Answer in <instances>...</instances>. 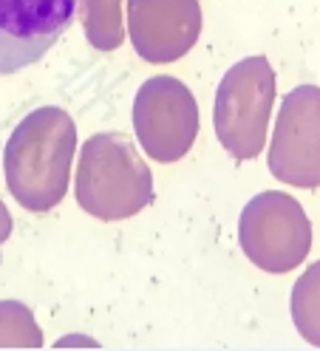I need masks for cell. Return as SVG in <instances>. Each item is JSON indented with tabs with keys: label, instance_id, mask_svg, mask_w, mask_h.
I'll return each instance as SVG.
<instances>
[{
	"label": "cell",
	"instance_id": "6da1fadb",
	"mask_svg": "<svg viewBox=\"0 0 320 351\" xmlns=\"http://www.w3.org/2000/svg\"><path fill=\"white\" fill-rule=\"evenodd\" d=\"M74 150L77 128L62 108L32 111L12 130L3 150L9 193L29 213H49L69 193Z\"/></svg>",
	"mask_w": 320,
	"mask_h": 351
},
{
	"label": "cell",
	"instance_id": "7a4b0ae2",
	"mask_svg": "<svg viewBox=\"0 0 320 351\" xmlns=\"http://www.w3.org/2000/svg\"><path fill=\"white\" fill-rule=\"evenodd\" d=\"M153 199V176L134 142L125 134H97L82 145L77 167L79 207L102 218L119 221L142 213Z\"/></svg>",
	"mask_w": 320,
	"mask_h": 351
},
{
	"label": "cell",
	"instance_id": "3957f363",
	"mask_svg": "<svg viewBox=\"0 0 320 351\" xmlns=\"http://www.w3.org/2000/svg\"><path fill=\"white\" fill-rule=\"evenodd\" d=\"M275 102V71L267 57H247L224 74L212 125L221 147L232 159L247 162L264 150L267 125Z\"/></svg>",
	"mask_w": 320,
	"mask_h": 351
},
{
	"label": "cell",
	"instance_id": "277c9868",
	"mask_svg": "<svg viewBox=\"0 0 320 351\" xmlns=\"http://www.w3.org/2000/svg\"><path fill=\"white\" fill-rule=\"evenodd\" d=\"M238 238L244 255L264 272L295 269L312 247V227L304 207L286 193H261L244 207Z\"/></svg>",
	"mask_w": 320,
	"mask_h": 351
},
{
	"label": "cell",
	"instance_id": "5b68a950",
	"mask_svg": "<svg viewBox=\"0 0 320 351\" xmlns=\"http://www.w3.org/2000/svg\"><path fill=\"white\" fill-rule=\"evenodd\" d=\"M134 125L147 156L170 165L193 145L199 134V108L190 88L176 77H151L136 91Z\"/></svg>",
	"mask_w": 320,
	"mask_h": 351
},
{
	"label": "cell",
	"instance_id": "8992f818",
	"mask_svg": "<svg viewBox=\"0 0 320 351\" xmlns=\"http://www.w3.org/2000/svg\"><path fill=\"white\" fill-rule=\"evenodd\" d=\"M275 179L295 187H320V88L297 85L284 97L269 150Z\"/></svg>",
	"mask_w": 320,
	"mask_h": 351
},
{
	"label": "cell",
	"instance_id": "52a82bcc",
	"mask_svg": "<svg viewBox=\"0 0 320 351\" xmlns=\"http://www.w3.org/2000/svg\"><path fill=\"white\" fill-rule=\"evenodd\" d=\"M74 14L77 0H0V77L40 62Z\"/></svg>",
	"mask_w": 320,
	"mask_h": 351
},
{
	"label": "cell",
	"instance_id": "ba28073f",
	"mask_svg": "<svg viewBox=\"0 0 320 351\" xmlns=\"http://www.w3.org/2000/svg\"><path fill=\"white\" fill-rule=\"evenodd\" d=\"M292 317L306 343L320 348V261L312 263L306 275L292 289Z\"/></svg>",
	"mask_w": 320,
	"mask_h": 351
}]
</instances>
